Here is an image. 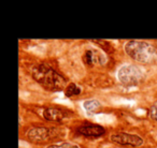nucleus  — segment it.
Here are the masks:
<instances>
[{
    "instance_id": "f257e3e1",
    "label": "nucleus",
    "mask_w": 157,
    "mask_h": 148,
    "mask_svg": "<svg viewBox=\"0 0 157 148\" xmlns=\"http://www.w3.org/2000/svg\"><path fill=\"white\" fill-rule=\"evenodd\" d=\"M31 75L44 89L48 91H60L66 89V80L52 68L45 65H36L31 70Z\"/></svg>"
},
{
    "instance_id": "f03ea898",
    "label": "nucleus",
    "mask_w": 157,
    "mask_h": 148,
    "mask_svg": "<svg viewBox=\"0 0 157 148\" xmlns=\"http://www.w3.org/2000/svg\"><path fill=\"white\" fill-rule=\"evenodd\" d=\"M125 50L132 59L142 63L154 62L157 59V48L148 42L131 40L125 44Z\"/></svg>"
},
{
    "instance_id": "7ed1b4c3",
    "label": "nucleus",
    "mask_w": 157,
    "mask_h": 148,
    "mask_svg": "<svg viewBox=\"0 0 157 148\" xmlns=\"http://www.w3.org/2000/svg\"><path fill=\"white\" fill-rule=\"evenodd\" d=\"M121 84L126 87L136 86L143 80V72L139 67L135 65H123L117 73Z\"/></svg>"
},
{
    "instance_id": "20e7f679",
    "label": "nucleus",
    "mask_w": 157,
    "mask_h": 148,
    "mask_svg": "<svg viewBox=\"0 0 157 148\" xmlns=\"http://www.w3.org/2000/svg\"><path fill=\"white\" fill-rule=\"evenodd\" d=\"M111 141L118 145L131 146V147H139L143 144V139L141 136L136 134H129L125 132H117L111 135Z\"/></svg>"
},
{
    "instance_id": "39448f33",
    "label": "nucleus",
    "mask_w": 157,
    "mask_h": 148,
    "mask_svg": "<svg viewBox=\"0 0 157 148\" xmlns=\"http://www.w3.org/2000/svg\"><path fill=\"white\" fill-rule=\"evenodd\" d=\"M26 136L33 143H44L51 139V130L44 127H33L27 131Z\"/></svg>"
},
{
    "instance_id": "423d86ee",
    "label": "nucleus",
    "mask_w": 157,
    "mask_h": 148,
    "mask_svg": "<svg viewBox=\"0 0 157 148\" xmlns=\"http://www.w3.org/2000/svg\"><path fill=\"white\" fill-rule=\"evenodd\" d=\"M76 132H78V134L84 135V136L99 137V136H101V135L105 134V130L102 126L86 122V124H83L82 126L78 127V128L76 129Z\"/></svg>"
},
{
    "instance_id": "0eeeda50",
    "label": "nucleus",
    "mask_w": 157,
    "mask_h": 148,
    "mask_svg": "<svg viewBox=\"0 0 157 148\" xmlns=\"http://www.w3.org/2000/svg\"><path fill=\"white\" fill-rule=\"evenodd\" d=\"M43 117L48 121L61 122L66 118V113L57 107H46L43 111Z\"/></svg>"
},
{
    "instance_id": "6e6552de",
    "label": "nucleus",
    "mask_w": 157,
    "mask_h": 148,
    "mask_svg": "<svg viewBox=\"0 0 157 148\" xmlns=\"http://www.w3.org/2000/svg\"><path fill=\"white\" fill-rule=\"evenodd\" d=\"M102 59H105V57H102L100 54H99L98 52H95V50H88L85 52V54H84L83 56V60L84 62L86 63V65H95V63H98L100 60H102ZM101 63V61H100Z\"/></svg>"
},
{
    "instance_id": "1a4fd4ad",
    "label": "nucleus",
    "mask_w": 157,
    "mask_h": 148,
    "mask_svg": "<svg viewBox=\"0 0 157 148\" xmlns=\"http://www.w3.org/2000/svg\"><path fill=\"white\" fill-rule=\"evenodd\" d=\"M101 104L99 101L97 100H87L84 102V109H86L90 113H94V112H97L99 109H100Z\"/></svg>"
},
{
    "instance_id": "9d476101",
    "label": "nucleus",
    "mask_w": 157,
    "mask_h": 148,
    "mask_svg": "<svg viewBox=\"0 0 157 148\" xmlns=\"http://www.w3.org/2000/svg\"><path fill=\"white\" fill-rule=\"evenodd\" d=\"M63 91H65V94L67 97H73L81 94V88L74 83H70L69 85H67V87H66V89Z\"/></svg>"
},
{
    "instance_id": "9b49d317",
    "label": "nucleus",
    "mask_w": 157,
    "mask_h": 148,
    "mask_svg": "<svg viewBox=\"0 0 157 148\" xmlns=\"http://www.w3.org/2000/svg\"><path fill=\"white\" fill-rule=\"evenodd\" d=\"M46 148H80L78 145H74L71 143H67V142H61V143L52 144V145L48 146Z\"/></svg>"
},
{
    "instance_id": "f8f14e48",
    "label": "nucleus",
    "mask_w": 157,
    "mask_h": 148,
    "mask_svg": "<svg viewBox=\"0 0 157 148\" xmlns=\"http://www.w3.org/2000/svg\"><path fill=\"white\" fill-rule=\"evenodd\" d=\"M96 43H99V45L101 46V47L103 48V50H105V52H108V53H110V52H112L113 50V48L111 47V45H110L108 42H105V41H101V40H96Z\"/></svg>"
},
{
    "instance_id": "ddd939ff",
    "label": "nucleus",
    "mask_w": 157,
    "mask_h": 148,
    "mask_svg": "<svg viewBox=\"0 0 157 148\" xmlns=\"http://www.w3.org/2000/svg\"><path fill=\"white\" fill-rule=\"evenodd\" d=\"M150 117L153 120H156L157 121V103L152 105V107L150 109Z\"/></svg>"
}]
</instances>
